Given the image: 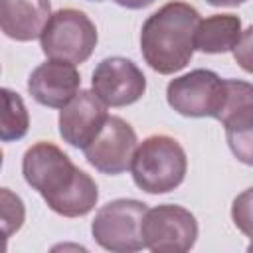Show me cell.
Returning <instances> with one entry per match:
<instances>
[{
    "instance_id": "1",
    "label": "cell",
    "mask_w": 253,
    "mask_h": 253,
    "mask_svg": "<svg viewBox=\"0 0 253 253\" xmlns=\"http://www.w3.org/2000/svg\"><path fill=\"white\" fill-rule=\"evenodd\" d=\"M22 174L47 208L63 217H83L95 210L99 188L95 180L53 142L38 140L22 156Z\"/></svg>"
},
{
    "instance_id": "2",
    "label": "cell",
    "mask_w": 253,
    "mask_h": 253,
    "mask_svg": "<svg viewBox=\"0 0 253 253\" xmlns=\"http://www.w3.org/2000/svg\"><path fill=\"white\" fill-rule=\"evenodd\" d=\"M200 12L182 0H172L152 12L140 30V53L160 75L182 71L196 51Z\"/></svg>"
},
{
    "instance_id": "3",
    "label": "cell",
    "mask_w": 253,
    "mask_h": 253,
    "mask_svg": "<svg viewBox=\"0 0 253 253\" xmlns=\"http://www.w3.org/2000/svg\"><path fill=\"white\" fill-rule=\"evenodd\" d=\"M188 172V156L182 144L168 134H152L138 142L130 174L132 182L146 194H168L176 190Z\"/></svg>"
},
{
    "instance_id": "4",
    "label": "cell",
    "mask_w": 253,
    "mask_h": 253,
    "mask_svg": "<svg viewBox=\"0 0 253 253\" xmlns=\"http://www.w3.org/2000/svg\"><path fill=\"white\" fill-rule=\"evenodd\" d=\"M148 206L132 198H117L101 206L91 221L95 243L113 253H136L146 249L142 219Z\"/></svg>"
},
{
    "instance_id": "5",
    "label": "cell",
    "mask_w": 253,
    "mask_h": 253,
    "mask_svg": "<svg viewBox=\"0 0 253 253\" xmlns=\"http://www.w3.org/2000/svg\"><path fill=\"white\" fill-rule=\"evenodd\" d=\"M97 28L93 20L77 8H61L45 24L40 45L45 57L69 63H83L97 47Z\"/></svg>"
},
{
    "instance_id": "6",
    "label": "cell",
    "mask_w": 253,
    "mask_h": 253,
    "mask_svg": "<svg viewBox=\"0 0 253 253\" xmlns=\"http://www.w3.org/2000/svg\"><path fill=\"white\" fill-rule=\"evenodd\" d=\"M142 237L152 253H186L196 245L198 219L178 204H158L144 213Z\"/></svg>"
},
{
    "instance_id": "7",
    "label": "cell",
    "mask_w": 253,
    "mask_h": 253,
    "mask_svg": "<svg viewBox=\"0 0 253 253\" xmlns=\"http://www.w3.org/2000/svg\"><path fill=\"white\" fill-rule=\"evenodd\" d=\"M225 95V79L211 69H192L174 77L166 87L168 105L182 117L217 119Z\"/></svg>"
},
{
    "instance_id": "8",
    "label": "cell",
    "mask_w": 253,
    "mask_h": 253,
    "mask_svg": "<svg viewBox=\"0 0 253 253\" xmlns=\"http://www.w3.org/2000/svg\"><path fill=\"white\" fill-rule=\"evenodd\" d=\"M136 146L138 140L134 128L125 119L109 115L105 126L95 136V140L83 148V154L97 172L117 176L130 170Z\"/></svg>"
},
{
    "instance_id": "9",
    "label": "cell",
    "mask_w": 253,
    "mask_h": 253,
    "mask_svg": "<svg viewBox=\"0 0 253 253\" xmlns=\"http://www.w3.org/2000/svg\"><path fill=\"white\" fill-rule=\"evenodd\" d=\"M91 87L107 107H126L144 95L146 77L132 59L113 55L97 63Z\"/></svg>"
},
{
    "instance_id": "10",
    "label": "cell",
    "mask_w": 253,
    "mask_h": 253,
    "mask_svg": "<svg viewBox=\"0 0 253 253\" xmlns=\"http://www.w3.org/2000/svg\"><path fill=\"white\" fill-rule=\"evenodd\" d=\"M109 119L107 105L95 91H79L63 109H59V134L73 148H85L95 140Z\"/></svg>"
},
{
    "instance_id": "11",
    "label": "cell",
    "mask_w": 253,
    "mask_h": 253,
    "mask_svg": "<svg viewBox=\"0 0 253 253\" xmlns=\"http://www.w3.org/2000/svg\"><path fill=\"white\" fill-rule=\"evenodd\" d=\"M81 75L75 63L47 59L40 63L28 77L32 99L49 109H63L81 89Z\"/></svg>"
},
{
    "instance_id": "12",
    "label": "cell",
    "mask_w": 253,
    "mask_h": 253,
    "mask_svg": "<svg viewBox=\"0 0 253 253\" xmlns=\"http://www.w3.org/2000/svg\"><path fill=\"white\" fill-rule=\"evenodd\" d=\"M49 18V0H0V28L10 40H38Z\"/></svg>"
},
{
    "instance_id": "13",
    "label": "cell",
    "mask_w": 253,
    "mask_h": 253,
    "mask_svg": "<svg viewBox=\"0 0 253 253\" xmlns=\"http://www.w3.org/2000/svg\"><path fill=\"white\" fill-rule=\"evenodd\" d=\"M241 18L235 14H213L200 20L196 30V49L217 55L233 51L241 38Z\"/></svg>"
},
{
    "instance_id": "14",
    "label": "cell",
    "mask_w": 253,
    "mask_h": 253,
    "mask_svg": "<svg viewBox=\"0 0 253 253\" xmlns=\"http://www.w3.org/2000/svg\"><path fill=\"white\" fill-rule=\"evenodd\" d=\"M217 121L225 130H243L253 126V83L243 79H225V95Z\"/></svg>"
},
{
    "instance_id": "15",
    "label": "cell",
    "mask_w": 253,
    "mask_h": 253,
    "mask_svg": "<svg viewBox=\"0 0 253 253\" xmlns=\"http://www.w3.org/2000/svg\"><path fill=\"white\" fill-rule=\"evenodd\" d=\"M2 121H0V138L2 142H14L26 136L30 128V113L24 105V99L4 87L2 89Z\"/></svg>"
},
{
    "instance_id": "16",
    "label": "cell",
    "mask_w": 253,
    "mask_h": 253,
    "mask_svg": "<svg viewBox=\"0 0 253 253\" xmlns=\"http://www.w3.org/2000/svg\"><path fill=\"white\" fill-rule=\"evenodd\" d=\"M233 225L253 241V186L235 196L231 204Z\"/></svg>"
},
{
    "instance_id": "17",
    "label": "cell",
    "mask_w": 253,
    "mask_h": 253,
    "mask_svg": "<svg viewBox=\"0 0 253 253\" xmlns=\"http://www.w3.org/2000/svg\"><path fill=\"white\" fill-rule=\"evenodd\" d=\"M2 225H4V235L10 237L14 231H18L24 223L26 217V210H24V202L20 200V196L12 194L8 188H2Z\"/></svg>"
},
{
    "instance_id": "18",
    "label": "cell",
    "mask_w": 253,
    "mask_h": 253,
    "mask_svg": "<svg viewBox=\"0 0 253 253\" xmlns=\"http://www.w3.org/2000/svg\"><path fill=\"white\" fill-rule=\"evenodd\" d=\"M225 140L231 154L247 166H253V126L243 130H225Z\"/></svg>"
},
{
    "instance_id": "19",
    "label": "cell",
    "mask_w": 253,
    "mask_h": 253,
    "mask_svg": "<svg viewBox=\"0 0 253 253\" xmlns=\"http://www.w3.org/2000/svg\"><path fill=\"white\" fill-rule=\"evenodd\" d=\"M231 53H233L235 63L243 71L253 73V24L241 32V38H239V42Z\"/></svg>"
},
{
    "instance_id": "20",
    "label": "cell",
    "mask_w": 253,
    "mask_h": 253,
    "mask_svg": "<svg viewBox=\"0 0 253 253\" xmlns=\"http://www.w3.org/2000/svg\"><path fill=\"white\" fill-rule=\"evenodd\" d=\"M115 2L123 8H128V10H142V8L150 6L154 0H115Z\"/></svg>"
},
{
    "instance_id": "21",
    "label": "cell",
    "mask_w": 253,
    "mask_h": 253,
    "mask_svg": "<svg viewBox=\"0 0 253 253\" xmlns=\"http://www.w3.org/2000/svg\"><path fill=\"white\" fill-rule=\"evenodd\" d=\"M210 6H229V8H233V6H241L243 2H247V0H206Z\"/></svg>"
},
{
    "instance_id": "22",
    "label": "cell",
    "mask_w": 253,
    "mask_h": 253,
    "mask_svg": "<svg viewBox=\"0 0 253 253\" xmlns=\"http://www.w3.org/2000/svg\"><path fill=\"white\" fill-rule=\"evenodd\" d=\"M247 251H253V241L249 243V247H247Z\"/></svg>"
},
{
    "instance_id": "23",
    "label": "cell",
    "mask_w": 253,
    "mask_h": 253,
    "mask_svg": "<svg viewBox=\"0 0 253 253\" xmlns=\"http://www.w3.org/2000/svg\"><path fill=\"white\" fill-rule=\"evenodd\" d=\"M95 2H101V0H95Z\"/></svg>"
}]
</instances>
